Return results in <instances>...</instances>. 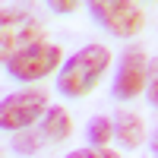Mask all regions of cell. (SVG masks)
I'll list each match as a JSON object with an SVG mask.
<instances>
[{
    "instance_id": "9c48e42d",
    "label": "cell",
    "mask_w": 158,
    "mask_h": 158,
    "mask_svg": "<svg viewBox=\"0 0 158 158\" xmlns=\"http://www.w3.org/2000/svg\"><path fill=\"white\" fill-rule=\"evenodd\" d=\"M114 139V123L108 117H95V120L89 123V142L98 149H108V142Z\"/></svg>"
},
{
    "instance_id": "ba28073f",
    "label": "cell",
    "mask_w": 158,
    "mask_h": 158,
    "mask_svg": "<svg viewBox=\"0 0 158 158\" xmlns=\"http://www.w3.org/2000/svg\"><path fill=\"white\" fill-rule=\"evenodd\" d=\"M41 133L48 139H67L73 133V117L70 111H63V108H51L44 114V120H41Z\"/></svg>"
},
{
    "instance_id": "30bf717a",
    "label": "cell",
    "mask_w": 158,
    "mask_h": 158,
    "mask_svg": "<svg viewBox=\"0 0 158 158\" xmlns=\"http://www.w3.org/2000/svg\"><path fill=\"white\" fill-rule=\"evenodd\" d=\"M38 146H41L38 133H29V130H22V133L13 139V149H16V152H25V155H29V152H35Z\"/></svg>"
},
{
    "instance_id": "4fadbf2b",
    "label": "cell",
    "mask_w": 158,
    "mask_h": 158,
    "mask_svg": "<svg viewBox=\"0 0 158 158\" xmlns=\"http://www.w3.org/2000/svg\"><path fill=\"white\" fill-rule=\"evenodd\" d=\"M48 6L54 10V13H60V16H70V13H76V10H79L76 0H51Z\"/></svg>"
},
{
    "instance_id": "8fae6325",
    "label": "cell",
    "mask_w": 158,
    "mask_h": 158,
    "mask_svg": "<svg viewBox=\"0 0 158 158\" xmlns=\"http://www.w3.org/2000/svg\"><path fill=\"white\" fill-rule=\"evenodd\" d=\"M67 158H123V155H117L114 149H98V146H85V149H76V152H70Z\"/></svg>"
},
{
    "instance_id": "5b68a950",
    "label": "cell",
    "mask_w": 158,
    "mask_h": 158,
    "mask_svg": "<svg viewBox=\"0 0 158 158\" xmlns=\"http://www.w3.org/2000/svg\"><path fill=\"white\" fill-rule=\"evenodd\" d=\"M48 95L41 89H25V92H16V95H6L3 104H0V127L10 130V133H22L29 130L38 114H48Z\"/></svg>"
},
{
    "instance_id": "7a4b0ae2",
    "label": "cell",
    "mask_w": 158,
    "mask_h": 158,
    "mask_svg": "<svg viewBox=\"0 0 158 158\" xmlns=\"http://www.w3.org/2000/svg\"><path fill=\"white\" fill-rule=\"evenodd\" d=\"M38 41H41V22L29 10H19V6L0 10V57H3V63H10L16 54H22L25 48Z\"/></svg>"
},
{
    "instance_id": "6da1fadb",
    "label": "cell",
    "mask_w": 158,
    "mask_h": 158,
    "mask_svg": "<svg viewBox=\"0 0 158 158\" xmlns=\"http://www.w3.org/2000/svg\"><path fill=\"white\" fill-rule=\"evenodd\" d=\"M111 63V51L104 44H85L79 48L73 57H67V63L60 67L57 76V92L67 98H82L101 82V76L108 73Z\"/></svg>"
},
{
    "instance_id": "8992f818",
    "label": "cell",
    "mask_w": 158,
    "mask_h": 158,
    "mask_svg": "<svg viewBox=\"0 0 158 158\" xmlns=\"http://www.w3.org/2000/svg\"><path fill=\"white\" fill-rule=\"evenodd\" d=\"M149 85V57L142 48H127L120 57V70H117L114 79V95L120 101L136 98L139 92H146Z\"/></svg>"
},
{
    "instance_id": "7c38bea8",
    "label": "cell",
    "mask_w": 158,
    "mask_h": 158,
    "mask_svg": "<svg viewBox=\"0 0 158 158\" xmlns=\"http://www.w3.org/2000/svg\"><path fill=\"white\" fill-rule=\"evenodd\" d=\"M149 101L158 108V60H149V85H146Z\"/></svg>"
},
{
    "instance_id": "3957f363",
    "label": "cell",
    "mask_w": 158,
    "mask_h": 158,
    "mask_svg": "<svg viewBox=\"0 0 158 158\" xmlns=\"http://www.w3.org/2000/svg\"><path fill=\"white\" fill-rule=\"evenodd\" d=\"M63 60V51L51 41H38L32 48H25L22 54H16L10 63H6V73L19 82H35V79H44L48 73H54Z\"/></svg>"
},
{
    "instance_id": "277c9868",
    "label": "cell",
    "mask_w": 158,
    "mask_h": 158,
    "mask_svg": "<svg viewBox=\"0 0 158 158\" xmlns=\"http://www.w3.org/2000/svg\"><path fill=\"white\" fill-rule=\"evenodd\" d=\"M89 10L111 35H120V38H133L146 25V10L130 0H92Z\"/></svg>"
},
{
    "instance_id": "5bb4252c",
    "label": "cell",
    "mask_w": 158,
    "mask_h": 158,
    "mask_svg": "<svg viewBox=\"0 0 158 158\" xmlns=\"http://www.w3.org/2000/svg\"><path fill=\"white\" fill-rule=\"evenodd\" d=\"M149 149H152V155H155V158H158V130H155V136H152V139H149Z\"/></svg>"
},
{
    "instance_id": "52a82bcc",
    "label": "cell",
    "mask_w": 158,
    "mask_h": 158,
    "mask_svg": "<svg viewBox=\"0 0 158 158\" xmlns=\"http://www.w3.org/2000/svg\"><path fill=\"white\" fill-rule=\"evenodd\" d=\"M114 133L120 139L123 149H139L142 142H146V123H142V117L133 114V111H120L114 120Z\"/></svg>"
}]
</instances>
